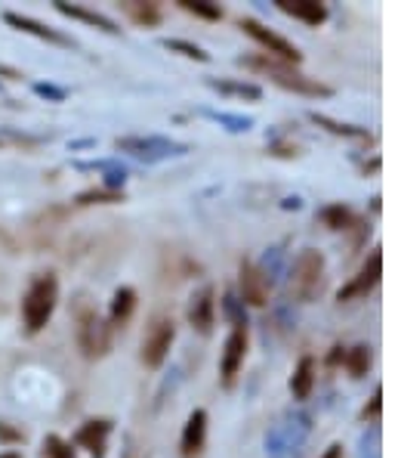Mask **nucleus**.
Masks as SVG:
<instances>
[{
	"mask_svg": "<svg viewBox=\"0 0 398 458\" xmlns=\"http://www.w3.org/2000/svg\"><path fill=\"white\" fill-rule=\"evenodd\" d=\"M380 279H383V248H370L368 260L361 264L359 273L336 292V301H340V304H352V301L368 298V294L380 285Z\"/></svg>",
	"mask_w": 398,
	"mask_h": 458,
	"instance_id": "8",
	"label": "nucleus"
},
{
	"mask_svg": "<svg viewBox=\"0 0 398 458\" xmlns=\"http://www.w3.org/2000/svg\"><path fill=\"white\" fill-rule=\"evenodd\" d=\"M380 419H383V387L377 384L374 394H370V400H368V406L361 409V421L370 424V428H377Z\"/></svg>",
	"mask_w": 398,
	"mask_h": 458,
	"instance_id": "31",
	"label": "nucleus"
},
{
	"mask_svg": "<svg viewBox=\"0 0 398 458\" xmlns=\"http://www.w3.org/2000/svg\"><path fill=\"white\" fill-rule=\"evenodd\" d=\"M222 316H226V319L232 322V328L247 326V307L241 304V298L235 292L222 294Z\"/></svg>",
	"mask_w": 398,
	"mask_h": 458,
	"instance_id": "30",
	"label": "nucleus"
},
{
	"mask_svg": "<svg viewBox=\"0 0 398 458\" xmlns=\"http://www.w3.org/2000/svg\"><path fill=\"white\" fill-rule=\"evenodd\" d=\"M247 347H251V332H247V326L232 328V332H228V338L222 341V353H220V381H222V387H235L238 372L245 369Z\"/></svg>",
	"mask_w": 398,
	"mask_h": 458,
	"instance_id": "9",
	"label": "nucleus"
},
{
	"mask_svg": "<svg viewBox=\"0 0 398 458\" xmlns=\"http://www.w3.org/2000/svg\"><path fill=\"white\" fill-rule=\"evenodd\" d=\"M287 288L294 294V301L300 304H312L325 294L328 288V260L321 251L315 248H306L294 258L290 264V273H287Z\"/></svg>",
	"mask_w": 398,
	"mask_h": 458,
	"instance_id": "4",
	"label": "nucleus"
},
{
	"mask_svg": "<svg viewBox=\"0 0 398 458\" xmlns=\"http://www.w3.org/2000/svg\"><path fill=\"white\" fill-rule=\"evenodd\" d=\"M211 121H217L220 127H226L228 133H247L253 127V118H247V114H228V112H204Z\"/></svg>",
	"mask_w": 398,
	"mask_h": 458,
	"instance_id": "29",
	"label": "nucleus"
},
{
	"mask_svg": "<svg viewBox=\"0 0 398 458\" xmlns=\"http://www.w3.org/2000/svg\"><path fill=\"white\" fill-rule=\"evenodd\" d=\"M359 458H380V434H377V428H370L368 434H361Z\"/></svg>",
	"mask_w": 398,
	"mask_h": 458,
	"instance_id": "32",
	"label": "nucleus"
},
{
	"mask_svg": "<svg viewBox=\"0 0 398 458\" xmlns=\"http://www.w3.org/2000/svg\"><path fill=\"white\" fill-rule=\"evenodd\" d=\"M319 220L325 224L328 229H334V233H352L355 224H359V214L352 211V208L346 205V201H334V205H325L319 211Z\"/></svg>",
	"mask_w": 398,
	"mask_h": 458,
	"instance_id": "23",
	"label": "nucleus"
},
{
	"mask_svg": "<svg viewBox=\"0 0 398 458\" xmlns=\"http://www.w3.org/2000/svg\"><path fill=\"white\" fill-rule=\"evenodd\" d=\"M177 6L186 13H192L195 19H204V22H220L222 19V6L207 4V0H177Z\"/></svg>",
	"mask_w": 398,
	"mask_h": 458,
	"instance_id": "26",
	"label": "nucleus"
},
{
	"mask_svg": "<svg viewBox=\"0 0 398 458\" xmlns=\"http://www.w3.org/2000/svg\"><path fill=\"white\" fill-rule=\"evenodd\" d=\"M343 366H346L349 378H364V375L370 372V366H374V347L370 344H355V347H346V360H343Z\"/></svg>",
	"mask_w": 398,
	"mask_h": 458,
	"instance_id": "24",
	"label": "nucleus"
},
{
	"mask_svg": "<svg viewBox=\"0 0 398 458\" xmlns=\"http://www.w3.org/2000/svg\"><path fill=\"white\" fill-rule=\"evenodd\" d=\"M204 446H207V412L204 409H192L179 437V455L201 458L204 455Z\"/></svg>",
	"mask_w": 398,
	"mask_h": 458,
	"instance_id": "14",
	"label": "nucleus"
},
{
	"mask_svg": "<svg viewBox=\"0 0 398 458\" xmlns=\"http://www.w3.org/2000/svg\"><path fill=\"white\" fill-rule=\"evenodd\" d=\"M0 75L10 78V81H22V72H19V69H10V65H4V63H0Z\"/></svg>",
	"mask_w": 398,
	"mask_h": 458,
	"instance_id": "37",
	"label": "nucleus"
},
{
	"mask_svg": "<svg viewBox=\"0 0 398 458\" xmlns=\"http://www.w3.org/2000/svg\"><path fill=\"white\" fill-rule=\"evenodd\" d=\"M275 6H278L285 16L296 19V22L309 25V29H319V25L328 22L330 10L328 4H321V0H275Z\"/></svg>",
	"mask_w": 398,
	"mask_h": 458,
	"instance_id": "15",
	"label": "nucleus"
},
{
	"mask_svg": "<svg viewBox=\"0 0 398 458\" xmlns=\"http://www.w3.org/2000/svg\"><path fill=\"white\" fill-rule=\"evenodd\" d=\"M4 22L12 25L16 31H22V35H31V38H37V40H46V44H53V47H74V40L69 35H62V31L53 29V25H44L35 16H25V13L6 10L4 13Z\"/></svg>",
	"mask_w": 398,
	"mask_h": 458,
	"instance_id": "12",
	"label": "nucleus"
},
{
	"mask_svg": "<svg viewBox=\"0 0 398 458\" xmlns=\"http://www.w3.org/2000/svg\"><path fill=\"white\" fill-rule=\"evenodd\" d=\"M173 341H177V322H173V316L170 313H154L152 319H148L145 332H143V350H139L145 369L164 366L167 356H170Z\"/></svg>",
	"mask_w": 398,
	"mask_h": 458,
	"instance_id": "6",
	"label": "nucleus"
},
{
	"mask_svg": "<svg viewBox=\"0 0 398 458\" xmlns=\"http://www.w3.org/2000/svg\"><path fill=\"white\" fill-rule=\"evenodd\" d=\"M164 47H167L170 53H179V56H186V59H195V63H211V53H207L204 47L192 44V40L167 38V40H164Z\"/></svg>",
	"mask_w": 398,
	"mask_h": 458,
	"instance_id": "28",
	"label": "nucleus"
},
{
	"mask_svg": "<svg viewBox=\"0 0 398 458\" xmlns=\"http://www.w3.org/2000/svg\"><path fill=\"white\" fill-rule=\"evenodd\" d=\"M120 13H127V19L137 22L139 29H158L164 19L161 4H154V0H120Z\"/></svg>",
	"mask_w": 398,
	"mask_h": 458,
	"instance_id": "22",
	"label": "nucleus"
},
{
	"mask_svg": "<svg viewBox=\"0 0 398 458\" xmlns=\"http://www.w3.org/2000/svg\"><path fill=\"white\" fill-rule=\"evenodd\" d=\"M0 458H22V453H19V449H10V453H0Z\"/></svg>",
	"mask_w": 398,
	"mask_h": 458,
	"instance_id": "40",
	"label": "nucleus"
},
{
	"mask_svg": "<svg viewBox=\"0 0 398 458\" xmlns=\"http://www.w3.org/2000/svg\"><path fill=\"white\" fill-rule=\"evenodd\" d=\"M74 167H78V171H99V174H103V183H99V186H103V190H112V192H124L127 177H130V171H127L118 158L74 161Z\"/></svg>",
	"mask_w": 398,
	"mask_h": 458,
	"instance_id": "16",
	"label": "nucleus"
},
{
	"mask_svg": "<svg viewBox=\"0 0 398 458\" xmlns=\"http://www.w3.org/2000/svg\"><path fill=\"white\" fill-rule=\"evenodd\" d=\"M124 458H148V453L143 446H139L133 437H127V449H124Z\"/></svg>",
	"mask_w": 398,
	"mask_h": 458,
	"instance_id": "36",
	"label": "nucleus"
},
{
	"mask_svg": "<svg viewBox=\"0 0 398 458\" xmlns=\"http://www.w3.org/2000/svg\"><path fill=\"white\" fill-rule=\"evenodd\" d=\"M114 149L124 152V155H133L137 161L143 165H161L167 158H179V155L188 152L186 143H177L170 137H158V133H137V137H118L114 140Z\"/></svg>",
	"mask_w": 398,
	"mask_h": 458,
	"instance_id": "5",
	"label": "nucleus"
},
{
	"mask_svg": "<svg viewBox=\"0 0 398 458\" xmlns=\"http://www.w3.org/2000/svg\"><path fill=\"white\" fill-rule=\"evenodd\" d=\"M238 65H245V69H251V72H260V75H266L275 87L290 90V93H300V97H312V99L334 97V87L303 75L296 65H285V63H278V59L266 56V53H256V56H238Z\"/></svg>",
	"mask_w": 398,
	"mask_h": 458,
	"instance_id": "1",
	"label": "nucleus"
},
{
	"mask_svg": "<svg viewBox=\"0 0 398 458\" xmlns=\"http://www.w3.org/2000/svg\"><path fill=\"white\" fill-rule=\"evenodd\" d=\"M207 87L211 90L222 93V97L232 99H245V103H260L262 99V87L253 84V81H238V78H207Z\"/></svg>",
	"mask_w": 398,
	"mask_h": 458,
	"instance_id": "19",
	"label": "nucleus"
},
{
	"mask_svg": "<svg viewBox=\"0 0 398 458\" xmlns=\"http://www.w3.org/2000/svg\"><path fill=\"white\" fill-rule=\"evenodd\" d=\"M315 375H319V362L315 356H300V362L294 366V375H290V394H294L296 403H306L315 390Z\"/></svg>",
	"mask_w": 398,
	"mask_h": 458,
	"instance_id": "18",
	"label": "nucleus"
},
{
	"mask_svg": "<svg viewBox=\"0 0 398 458\" xmlns=\"http://www.w3.org/2000/svg\"><path fill=\"white\" fill-rule=\"evenodd\" d=\"M343 360H346V347H343V344H334V347L328 350V356H325V366L336 369V366H343Z\"/></svg>",
	"mask_w": 398,
	"mask_h": 458,
	"instance_id": "35",
	"label": "nucleus"
},
{
	"mask_svg": "<svg viewBox=\"0 0 398 458\" xmlns=\"http://www.w3.org/2000/svg\"><path fill=\"white\" fill-rule=\"evenodd\" d=\"M309 121H312L315 127H321V131L334 133V137H343V140H361V143H374V133H370L368 127L346 124V121H336V118H330V114H321V112H312V114H309Z\"/></svg>",
	"mask_w": 398,
	"mask_h": 458,
	"instance_id": "21",
	"label": "nucleus"
},
{
	"mask_svg": "<svg viewBox=\"0 0 398 458\" xmlns=\"http://www.w3.org/2000/svg\"><path fill=\"white\" fill-rule=\"evenodd\" d=\"M127 195L124 192H112V190H84V192H78L74 195V205L78 208H90V205H120Z\"/></svg>",
	"mask_w": 398,
	"mask_h": 458,
	"instance_id": "25",
	"label": "nucleus"
},
{
	"mask_svg": "<svg viewBox=\"0 0 398 458\" xmlns=\"http://www.w3.org/2000/svg\"><path fill=\"white\" fill-rule=\"evenodd\" d=\"M238 29L245 31L247 38H253L256 44H260L262 50H266V56H272V59H278V63H285V65H296V69H300L303 53H300V47H296L294 40L281 38L278 31L266 29V25H262L260 19H251V16L241 19Z\"/></svg>",
	"mask_w": 398,
	"mask_h": 458,
	"instance_id": "7",
	"label": "nucleus"
},
{
	"mask_svg": "<svg viewBox=\"0 0 398 458\" xmlns=\"http://www.w3.org/2000/svg\"><path fill=\"white\" fill-rule=\"evenodd\" d=\"M40 458H78V453H74V446L65 437L46 434L44 443H40Z\"/></svg>",
	"mask_w": 398,
	"mask_h": 458,
	"instance_id": "27",
	"label": "nucleus"
},
{
	"mask_svg": "<svg viewBox=\"0 0 398 458\" xmlns=\"http://www.w3.org/2000/svg\"><path fill=\"white\" fill-rule=\"evenodd\" d=\"M133 313H137V288H130V285H120V288H114V294H112V304H109V326L112 328H124L127 322L133 319Z\"/></svg>",
	"mask_w": 398,
	"mask_h": 458,
	"instance_id": "20",
	"label": "nucleus"
},
{
	"mask_svg": "<svg viewBox=\"0 0 398 458\" xmlns=\"http://www.w3.org/2000/svg\"><path fill=\"white\" fill-rule=\"evenodd\" d=\"M238 288H241V304L245 307H266L269 304V282L262 279V273L256 269L253 260H241L238 267Z\"/></svg>",
	"mask_w": 398,
	"mask_h": 458,
	"instance_id": "13",
	"label": "nucleus"
},
{
	"mask_svg": "<svg viewBox=\"0 0 398 458\" xmlns=\"http://www.w3.org/2000/svg\"><path fill=\"white\" fill-rule=\"evenodd\" d=\"M321 458H343V446H340V443H334V446H328V453Z\"/></svg>",
	"mask_w": 398,
	"mask_h": 458,
	"instance_id": "38",
	"label": "nucleus"
},
{
	"mask_svg": "<svg viewBox=\"0 0 398 458\" xmlns=\"http://www.w3.org/2000/svg\"><path fill=\"white\" fill-rule=\"evenodd\" d=\"M71 319H74V341H78V350L84 353V360H103V356H109L114 328L90 301L87 298L74 301Z\"/></svg>",
	"mask_w": 398,
	"mask_h": 458,
	"instance_id": "3",
	"label": "nucleus"
},
{
	"mask_svg": "<svg viewBox=\"0 0 398 458\" xmlns=\"http://www.w3.org/2000/svg\"><path fill=\"white\" fill-rule=\"evenodd\" d=\"M35 93H37V97H44V99H50V103H65V99H69V90H65V87L50 84V81H37Z\"/></svg>",
	"mask_w": 398,
	"mask_h": 458,
	"instance_id": "33",
	"label": "nucleus"
},
{
	"mask_svg": "<svg viewBox=\"0 0 398 458\" xmlns=\"http://www.w3.org/2000/svg\"><path fill=\"white\" fill-rule=\"evenodd\" d=\"M186 319H188V326L201 335V338H211L213 326H217V288L201 285L198 292L188 298Z\"/></svg>",
	"mask_w": 398,
	"mask_h": 458,
	"instance_id": "10",
	"label": "nucleus"
},
{
	"mask_svg": "<svg viewBox=\"0 0 398 458\" xmlns=\"http://www.w3.org/2000/svg\"><path fill=\"white\" fill-rule=\"evenodd\" d=\"M112 430H114V421L112 419H87L78 428V434H74L71 446L87 449V453H90L93 458H105V455H109V437H112Z\"/></svg>",
	"mask_w": 398,
	"mask_h": 458,
	"instance_id": "11",
	"label": "nucleus"
},
{
	"mask_svg": "<svg viewBox=\"0 0 398 458\" xmlns=\"http://www.w3.org/2000/svg\"><path fill=\"white\" fill-rule=\"evenodd\" d=\"M0 443H4V446H22V443H25V430L12 428L10 421H0Z\"/></svg>",
	"mask_w": 398,
	"mask_h": 458,
	"instance_id": "34",
	"label": "nucleus"
},
{
	"mask_svg": "<svg viewBox=\"0 0 398 458\" xmlns=\"http://www.w3.org/2000/svg\"><path fill=\"white\" fill-rule=\"evenodd\" d=\"M56 304H59V279L56 273H37L35 279L29 282L22 294V335L25 338H35L46 328V322L53 319L56 313Z\"/></svg>",
	"mask_w": 398,
	"mask_h": 458,
	"instance_id": "2",
	"label": "nucleus"
},
{
	"mask_svg": "<svg viewBox=\"0 0 398 458\" xmlns=\"http://www.w3.org/2000/svg\"><path fill=\"white\" fill-rule=\"evenodd\" d=\"M87 146H93V140H80V143H71V149H87Z\"/></svg>",
	"mask_w": 398,
	"mask_h": 458,
	"instance_id": "39",
	"label": "nucleus"
},
{
	"mask_svg": "<svg viewBox=\"0 0 398 458\" xmlns=\"http://www.w3.org/2000/svg\"><path fill=\"white\" fill-rule=\"evenodd\" d=\"M53 10H56V13H62V16H69V19H78V22L93 25V29L105 31V35H120L118 22H114V19L105 16V13L87 10V6H80V4H65V0H56V4H53Z\"/></svg>",
	"mask_w": 398,
	"mask_h": 458,
	"instance_id": "17",
	"label": "nucleus"
}]
</instances>
